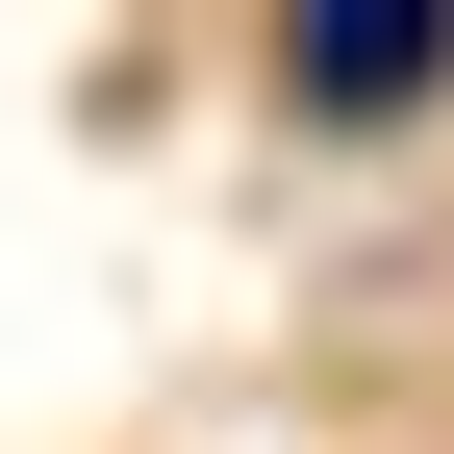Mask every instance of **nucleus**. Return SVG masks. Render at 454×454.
<instances>
[{"mask_svg":"<svg viewBox=\"0 0 454 454\" xmlns=\"http://www.w3.org/2000/svg\"><path fill=\"white\" fill-rule=\"evenodd\" d=\"M429 76H454L429 26H328V51H303V101H429Z\"/></svg>","mask_w":454,"mask_h":454,"instance_id":"obj_1","label":"nucleus"}]
</instances>
